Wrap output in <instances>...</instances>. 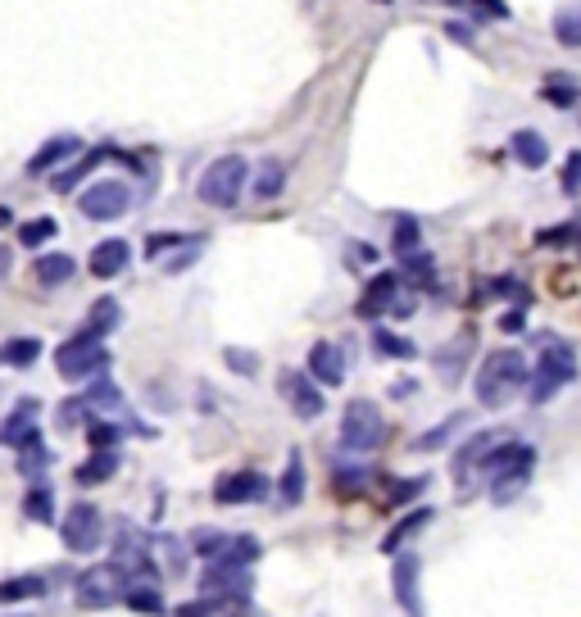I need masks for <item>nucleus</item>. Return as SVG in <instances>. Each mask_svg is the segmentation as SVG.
Instances as JSON below:
<instances>
[{"label": "nucleus", "instance_id": "nucleus-10", "mask_svg": "<svg viewBox=\"0 0 581 617\" xmlns=\"http://www.w3.org/2000/svg\"><path fill=\"white\" fill-rule=\"evenodd\" d=\"M100 536H105V518H100L96 504H73L69 518H64V545L73 554H96L100 549Z\"/></svg>", "mask_w": 581, "mask_h": 617}, {"label": "nucleus", "instance_id": "nucleus-38", "mask_svg": "<svg viewBox=\"0 0 581 617\" xmlns=\"http://www.w3.org/2000/svg\"><path fill=\"white\" fill-rule=\"evenodd\" d=\"M55 232H60V223H55V218H32V223L19 227V241L28 245V250H41V245H46Z\"/></svg>", "mask_w": 581, "mask_h": 617}, {"label": "nucleus", "instance_id": "nucleus-31", "mask_svg": "<svg viewBox=\"0 0 581 617\" xmlns=\"http://www.w3.org/2000/svg\"><path fill=\"white\" fill-rule=\"evenodd\" d=\"M300 500H305V459L291 450L286 472H282V504H300Z\"/></svg>", "mask_w": 581, "mask_h": 617}, {"label": "nucleus", "instance_id": "nucleus-32", "mask_svg": "<svg viewBox=\"0 0 581 617\" xmlns=\"http://www.w3.org/2000/svg\"><path fill=\"white\" fill-rule=\"evenodd\" d=\"M46 595V577H10V581H0V604H14V599H37Z\"/></svg>", "mask_w": 581, "mask_h": 617}, {"label": "nucleus", "instance_id": "nucleus-28", "mask_svg": "<svg viewBox=\"0 0 581 617\" xmlns=\"http://www.w3.org/2000/svg\"><path fill=\"white\" fill-rule=\"evenodd\" d=\"M78 273V259L73 255H37V282L41 286H60Z\"/></svg>", "mask_w": 581, "mask_h": 617}, {"label": "nucleus", "instance_id": "nucleus-15", "mask_svg": "<svg viewBox=\"0 0 581 617\" xmlns=\"http://www.w3.org/2000/svg\"><path fill=\"white\" fill-rule=\"evenodd\" d=\"M309 373L318 377V386H341L345 382V354H341V345H332V341H318L314 350H309Z\"/></svg>", "mask_w": 581, "mask_h": 617}, {"label": "nucleus", "instance_id": "nucleus-19", "mask_svg": "<svg viewBox=\"0 0 581 617\" xmlns=\"http://www.w3.org/2000/svg\"><path fill=\"white\" fill-rule=\"evenodd\" d=\"M78 150H82V141L73 137V132H60V137H50L46 146H41L37 155L28 159V173H32V177H37V173H50L55 164H64V159L78 155Z\"/></svg>", "mask_w": 581, "mask_h": 617}, {"label": "nucleus", "instance_id": "nucleus-21", "mask_svg": "<svg viewBox=\"0 0 581 617\" xmlns=\"http://www.w3.org/2000/svg\"><path fill=\"white\" fill-rule=\"evenodd\" d=\"M500 441H509L504 431H477V436H468V445H463V450L454 454V472L463 477L468 468H482V459H486V454H491Z\"/></svg>", "mask_w": 581, "mask_h": 617}, {"label": "nucleus", "instance_id": "nucleus-41", "mask_svg": "<svg viewBox=\"0 0 581 617\" xmlns=\"http://www.w3.org/2000/svg\"><path fill=\"white\" fill-rule=\"evenodd\" d=\"M223 363L232 368V373H241V377H255V373H259V354L241 350V345H227V350H223Z\"/></svg>", "mask_w": 581, "mask_h": 617}, {"label": "nucleus", "instance_id": "nucleus-27", "mask_svg": "<svg viewBox=\"0 0 581 617\" xmlns=\"http://www.w3.org/2000/svg\"><path fill=\"white\" fill-rule=\"evenodd\" d=\"M427 522H432V509H414V513H409V518H400L391 531H386L382 554H400V545H404V540H409V536H418V531H423Z\"/></svg>", "mask_w": 581, "mask_h": 617}, {"label": "nucleus", "instance_id": "nucleus-8", "mask_svg": "<svg viewBox=\"0 0 581 617\" xmlns=\"http://www.w3.org/2000/svg\"><path fill=\"white\" fill-rule=\"evenodd\" d=\"M132 205V187L123 182V177H105V182H91L87 191L78 196V209L87 218H100V223H109V218L128 214Z\"/></svg>", "mask_w": 581, "mask_h": 617}, {"label": "nucleus", "instance_id": "nucleus-53", "mask_svg": "<svg viewBox=\"0 0 581 617\" xmlns=\"http://www.w3.org/2000/svg\"><path fill=\"white\" fill-rule=\"evenodd\" d=\"M10 273V250H5V245H0V277Z\"/></svg>", "mask_w": 581, "mask_h": 617}, {"label": "nucleus", "instance_id": "nucleus-23", "mask_svg": "<svg viewBox=\"0 0 581 617\" xmlns=\"http://www.w3.org/2000/svg\"><path fill=\"white\" fill-rule=\"evenodd\" d=\"M286 187V164L282 159H259L255 164V182H250V191H255V200H277Z\"/></svg>", "mask_w": 581, "mask_h": 617}, {"label": "nucleus", "instance_id": "nucleus-47", "mask_svg": "<svg viewBox=\"0 0 581 617\" xmlns=\"http://www.w3.org/2000/svg\"><path fill=\"white\" fill-rule=\"evenodd\" d=\"M368 477L373 472H364V468H341L336 472V490H359V486H368Z\"/></svg>", "mask_w": 581, "mask_h": 617}, {"label": "nucleus", "instance_id": "nucleus-5", "mask_svg": "<svg viewBox=\"0 0 581 617\" xmlns=\"http://www.w3.org/2000/svg\"><path fill=\"white\" fill-rule=\"evenodd\" d=\"M250 187V164L241 155H223L200 173V200L209 209H232Z\"/></svg>", "mask_w": 581, "mask_h": 617}, {"label": "nucleus", "instance_id": "nucleus-52", "mask_svg": "<svg viewBox=\"0 0 581 617\" xmlns=\"http://www.w3.org/2000/svg\"><path fill=\"white\" fill-rule=\"evenodd\" d=\"M477 5H482L486 14H495V19H509V5H504V0H477Z\"/></svg>", "mask_w": 581, "mask_h": 617}, {"label": "nucleus", "instance_id": "nucleus-6", "mask_svg": "<svg viewBox=\"0 0 581 617\" xmlns=\"http://www.w3.org/2000/svg\"><path fill=\"white\" fill-rule=\"evenodd\" d=\"M382 436H386V418H382V409H377L373 400H350L345 404V413H341V445L345 450L368 454V450L382 445Z\"/></svg>", "mask_w": 581, "mask_h": 617}, {"label": "nucleus", "instance_id": "nucleus-45", "mask_svg": "<svg viewBox=\"0 0 581 617\" xmlns=\"http://www.w3.org/2000/svg\"><path fill=\"white\" fill-rule=\"evenodd\" d=\"M91 418V400L82 395V400H64V409H60V427L69 431V427H82V422Z\"/></svg>", "mask_w": 581, "mask_h": 617}, {"label": "nucleus", "instance_id": "nucleus-26", "mask_svg": "<svg viewBox=\"0 0 581 617\" xmlns=\"http://www.w3.org/2000/svg\"><path fill=\"white\" fill-rule=\"evenodd\" d=\"M554 41L568 50L581 46V0H568V5H559V14H554Z\"/></svg>", "mask_w": 581, "mask_h": 617}, {"label": "nucleus", "instance_id": "nucleus-12", "mask_svg": "<svg viewBox=\"0 0 581 617\" xmlns=\"http://www.w3.org/2000/svg\"><path fill=\"white\" fill-rule=\"evenodd\" d=\"M200 590L232 599V608H250V577L237 563H209L205 577H200Z\"/></svg>", "mask_w": 581, "mask_h": 617}, {"label": "nucleus", "instance_id": "nucleus-29", "mask_svg": "<svg viewBox=\"0 0 581 617\" xmlns=\"http://www.w3.org/2000/svg\"><path fill=\"white\" fill-rule=\"evenodd\" d=\"M0 359L10 363V368H32L41 359V341L37 336H14V341L0 345Z\"/></svg>", "mask_w": 581, "mask_h": 617}, {"label": "nucleus", "instance_id": "nucleus-24", "mask_svg": "<svg viewBox=\"0 0 581 617\" xmlns=\"http://www.w3.org/2000/svg\"><path fill=\"white\" fill-rule=\"evenodd\" d=\"M114 472H119V450H96L87 463H78L73 481H82V486H100V481H109Z\"/></svg>", "mask_w": 581, "mask_h": 617}, {"label": "nucleus", "instance_id": "nucleus-33", "mask_svg": "<svg viewBox=\"0 0 581 617\" xmlns=\"http://www.w3.org/2000/svg\"><path fill=\"white\" fill-rule=\"evenodd\" d=\"M541 96L550 100V105L568 109V105H577V82H572V73H550V82H545Z\"/></svg>", "mask_w": 581, "mask_h": 617}, {"label": "nucleus", "instance_id": "nucleus-42", "mask_svg": "<svg viewBox=\"0 0 581 617\" xmlns=\"http://www.w3.org/2000/svg\"><path fill=\"white\" fill-rule=\"evenodd\" d=\"M87 436H91V445H96V450H114V445H119V436H123V427H119V422H87Z\"/></svg>", "mask_w": 581, "mask_h": 617}, {"label": "nucleus", "instance_id": "nucleus-55", "mask_svg": "<svg viewBox=\"0 0 581 617\" xmlns=\"http://www.w3.org/2000/svg\"><path fill=\"white\" fill-rule=\"evenodd\" d=\"M0 363H5V359H0Z\"/></svg>", "mask_w": 581, "mask_h": 617}, {"label": "nucleus", "instance_id": "nucleus-39", "mask_svg": "<svg viewBox=\"0 0 581 617\" xmlns=\"http://www.w3.org/2000/svg\"><path fill=\"white\" fill-rule=\"evenodd\" d=\"M459 427H463V413H454V418H445L441 427L423 431V436H418V441H414V450H423V454L441 450V445H445V436H454V431H459Z\"/></svg>", "mask_w": 581, "mask_h": 617}, {"label": "nucleus", "instance_id": "nucleus-40", "mask_svg": "<svg viewBox=\"0 0 581 617\" xmlns=\"http://www.w3.org/2000/svg\"><path fill=\"white\" fill-rule=\"evenodd\" d=\"M46 463H50V450L41 445V436H32L28 445H19V472H28L32 477V472H41Z\"/></svg>", "mask_w": 581, "mask_h": 617}, {"label": "nucleus", "instance_id": "nucleus-3", "mask_svg": "<svg viewBox=\"0 0 581 617\" xmlns=\"http://www.w3.org/2000/svg\"><path fill=\"white\" fill-rule=\"evenodd\" d=\"M532 468H536V450L532 445H522V441H500L482 459V477H486V486H491L495 500H509L513 490L527 486Z\"/></svg>", "mask_w": 581, "mask_h": 617}, {"label": "nucleus", "instance_id": "nucleus-49", "mask_svg": "<svg viewBox=\"0 0 581 617\" xmlns=\"http://www.w3.org/2000/svg\"><path fill=\"white\" fill-rule=\"evenodd\" d=\"M345 255H350V264H377V250H373V245H359V241H350V245H345Z\"/></svg>", "mask_w": 581, "mask_h": 617}, {"label": "nucleus", "instance_id": "nucleus-36", "mask_svg": "<svg viewBox=\"0 0 581 617\" xmlns=\"http://www.w3.org/2000/svg\"><path fill=\"white\" fill-rule=\"evenodd\" d=\"M55 495H50V486H32L28 500H23V513H28L32 522H55Z\"/></svg>", "mask_w": 581, "mask_h": 617}, {"label": "nucleus", "instance_id": "nucleus-34", "mask_svg": "<svg viewBox=\"0 0 581 617\" xmlns=\"http://www.w3.org/2000/svg\"><path fill=\"white\" fill-rule=\"evenodd\" d=\"M373 350L377 354H386V359H414V341H404V336H395V332H386V327H377L373 332Z\"/></svg>", "mask_w": 581, "mask_h": 617}, {"label": "nucleus", "instance_id": "nucleus-37", "mask_svg": "<svg viewBox=\"0 0 581 617\" xmlns=\"http://www.w3.org/2000/svg\"><path fill=\"white\" fill-rule=\"evenodd\" d=\"M119 318H123L119 300H109V295H105V300H96V304H91V314H87V327H96V332L105 336L109 327H119Z\"/></svg>", "mask_w": 581, "mask_h": 617}, {"label": "nucleus", "instance_id": "nucleus-4", "mask_svg": "<svg viewBox=\"0 0 581 617\" xmlns=\"http://www.w3.org/2000/svg\"><path fill=\"white\" fill-rule=\"evenodd\" d=\"M105 368H109V345L96 327H78V332L55 350V373H60L64 382H91V377H100Z\"/></svg>", "mask_w": 581, "mask_h": 617}, {"label": "nucleus", "instance_id": "nucleus-25", "mask_svg": "<svg viewBox=\"0 0 581 617\" xmlns=\"http://www.w3.org/2000/svg\"><path fill=\"white\" fill-rule=\"evenodd\" d=\"M105 155H114V146H109V141H105V146H91L87 155L78 159V164H69V168H64V173H55V191H64V196H69V191L78 187L82 177H87L91 168H96V164H100V159H105Z\"/></svg>", "mask_w": 581, "mask_h": 617}, {"label": "nucleus", "instance_id": "nucleus-48", "mask_svg": "<svg viewBox=\"0 0 581 617\" xmlns=\"http://www.w3.org/2000/svg\"><path fill=\"white\" fill-rule=\"evenodd\" d=\"M164 549H168V572H187V545L164 536Z\"/></svg>", "mask_w": 581, "mask_h": 617}, {"label": "nucleus", "instance_id": "nucleus-46", "mask_svg": "<svg viewBox=\"0 0 581 617\" xmlns=\"http://www.w3.org/2000/svg\"><path fill=\"white\" fill-rule=\"evenodd\" d=\"M559 187L568 191V196H581V150H572V155L563 159V177H559Z\"/></svg>", "mask_w": 581, "mask_h": 617}, {"label": "nucleus", "instance_id": "nucleus-1", "mask_svg": "<svg viewBox=\"0 0 581 617\" xmlns=\"http://www.w3.org/2000/svg\"><path fill=\"white\" fill-rule=\"evenodd\" d=\"M532 382V363L522 350H491L477 368V404L500 409L509 395H518L522 386Z\"/></svg>", "mask_w": 581, "mask_h": 617}, {"label": "nucleus", "instance_id": "nucleus-44", "mask_svg": "<svg viewBox=\"0 0 581 617\" xmlns=\"http://www.w3.org/2000/svg\"><path fill=\"white\" fill-rule=\"evenodd\" d=\"M541 245H581V223L572 218V223H563V227H550V232H541L536 236Z\"/></svg>", "mask_w": 581, "mask_h": 617}, {"label": "nucleus", "instance_id": "nucleus-30", "mask_svg": "<svg viewBox=\"0 0 581 617\" xmlns=\"http://www.w3.org/2000/svg\"><path fill=\"white\" fill-rule=\"evenodd\" d=\"M123 599H128V608H137V613H164V595L155 590V581H128Z\"/></svg>", "mask_w": 581, "mask_h": 617}, {"label": "nucleus", "instance_id": "nucleus-17", "mask_svg": "<svg viewBox=\"0 0 581 617\" xmlns=\"http://www.w3.org/2000/svg\"><path fill=\"white\" fill-rule=\"evenodd\" d=\"M395 599L404 613H423V595H418V559L414 554H395Z\"/></svg>", "mask_w": 581, "mask_h": 617}, {"label": "nucleus", "instance_id": "nucleus-22", "mask_svg": "<svg viewBox=\"0 0 581 617\" xmlns=\"http://www.w3.org/2000/svg\"><path fill=\"white\" fill-rule=\"evenodd\" d=\"M473 332H463L459 341L454 345H445L441 354H436V368H441V382L445 386H459L463 382V359H468V354H473Z\"/></svg>", "mask_w": 581, "mask_h": 617}, {"label": "nucleus", "instance_id": "nucleus-35", "mask_svg": "<svg viewBox=\"0 0 581 617\" xmlns=\"http://www.w3.org/2000/svg\"><path fill=\"white\" fill-rule=\"evenodd\" d=\"M400 268H404V277H409V282H418V286H432V277H436L432 255H423V250H409V255H400Z\"/></svg>", "mask_w": 581, "mask_h": 617}, {"label": "nucleus", "instance_id": "nucleus-54", "mask_svg": "<svg viewBox=\"0 0 581 617\" xmlns=\"http://www.w3.org/2000/svg\"><path fill=\"white\" fill-rule=\"evenodd\" d=\"M5 223H14V214H10L5 205H0V227H5Z\"/></svg>", "mask_w": 581, "mask_h": 617}, {"label": "nucleus", "instance_id": "nucleus-7", "mask_svg": "<svg viewBox=\"0 0 581 617\" xmlns=\"http://www.w3.org/2000/svg\"><path fill=\"white\" fill-rule=\"evenodd\" d=\"M191 545H196L209 563H237V568H250V563H259V554H264V545H259L255 536H227V531H209V527H200L196 536H191Z\"/></svg>", "mask_w": 581, "mask_h": 617}, {"label": "nucleus", "instance_id": "nucleus-11", "mask_svg": "<svg viewBox=\"0 0 581 617\" xmlns=\"http://www.w3.org/2000/svg\"><path fill=\"white\" fill-rule=\"evenodd\" d=\"M123 590H128V577H123L119 563H105V568H87V572L78 577V599H82L87 608L114 604Z\"/></svg>", "mask_w": 581, "mask_h": 617}, {"label": "nucleus", "instance_id": "nucleus-20", "mask_svg": "<svg viewBox=\"0 0 581 617\" xmlns=\"http://www.w3.org/2000/svg\"><path fill=\"white\" fill-rule=\"evenodd\" d=\"M509 150H513V159H518L522 168H532V173L550 164V146H545V137H541V132H532V128H518V132H513Z\"/></svg>", "mask_w": 581, "mask_h": 617}, {"label": "nucleus", "instance_id": "nucleus-14", "mask_svg": "<svg viewBox=\"0 0 581 617\" xmlns=\"http://www.w3.org/2000/svg\"><path fill=\"white\" fill-rule=\"evenodd\" d=\"M37 422H41V404L37 400H19L5 418H0V445H10V450L28 445L32 436H37Z\"/></svg>", "mask_w": 581, "mask_h": 617}, {"label": "nucleus", "instance_id": "nucleus-51", "mask_svg": "<svg viewBox=\"0 0 581 617\" xmlns=\"http://www.w3.org/2000/svg\"><path fill=\"white\" fill-rule=\"evenodd\" d=\"M445 37H450V41H459V46H468V41H473V32L463 28V23H450V28H445Z\"/></svg>", "mask_w": 581, "mask_h": 617}, {"label": "nucleus", "instance_id": "nucleus-43", "mask_svg": "<svg viewBox=\"0 0 581 617\" xmlns=\"http://www.w3.org/2000/svg\"><path fill=\"white\" fill-rule=\"evenodd\" d=\"M395 255H409L418 250V218H395Z\"/></svg>", "mask_w": 581, "mask_h": 617}, {"label": "nucleus", "instance_id": "nucleus-9", "mask_svg": "<svg viewBox=\"0 0 581 617\" xmlns=\"http://www.w3.org/2000/svg\"><path fill=\"white\" fill-rule=\"evenodd\" d=\"M277 391H282V400L291 404V413H296V418L314 422L318 413H323V391H318V377L314 373L286 368V373L277 377Z\"/></svg>", "mask_w": 581, "mask_h": 617}, {"label": "nucleus", "instance_id": "nucleus-18", "mask_svg": "<svg viewBox=\"0 0 581 617\" xmlns=\"http://www.w3.org/2000/svg\"><path fill=\"white\" fill-rule=\"evenodd\" d=\"M132 259V245L119 241V236H109V241H100L96 250H91V273L100 277V282H109V277H119L123 268H128Z\"/></svg>", "mask_w": 581, "mask_h": 617}, {"label": "nucleus", "instance_id": "nucleus-50", "mask_svg": "<svg viewBox=\"0 0 581 617\" xmlns=\"http://www.w3.org/2000/svg\"><path fill=\"white\" fill-rule=\"evenodd\" d=\"M522 323H527V314H522V309H513V314H504V318H500L504 332H522Z\"/></svg>", "mask_w": 581, "mask_h": 617}, {"label": "nucleus", "instance_id": "nucleus-2", "mask_svg": "<svg viewBox=\"0 0 581 617\" xmlns=\"http://www.w3.org/2000/svg\"><path fill=\"white\" fill-rule=\"evenodd\" d=\"M536 345H541V354H536V363H532L527 400L545 404L554 391H563L568 382H577V350H572L568 341H559V336H550V332L536 336Z\"/></svg>", "mask_w": 581, "mask_h": 617}, {"label": "nucleus", "instance_id": "nucleus-13", "mask_svg": "<svg viewBox=\"0 0 581 617\" xmlns=\"http://www.w3.org/2000/svg\"><path fill=\"white\" fill-rule=\"evenodd\" d=\"M268 495V477L255 468H241V472H227L223 481L214 486V500L218 504H255Z\"/></svg>", "mask_w": 581, "mask_h": 617}, {"label": "nucleus", "instance_id": "nucleus-16", "mask_svg": "<svg viewBox=\"0 0 581 617\" xmlns=\"http://www.w3.org/2000/svg\"><path fill=\"white\" fill-rule=\"evenodd\" d=\"M400 300V273H377L368 282L364 300H359V318H377V314H391V304Z\"/></svg>", "mask_w": 581, "mask_h": 617}]
</instances>
